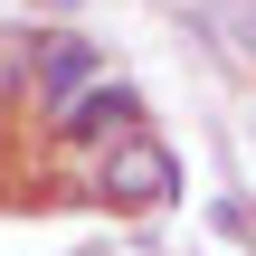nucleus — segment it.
Returning <instances> with one entry per match:
<instances>
[{"instance_id": "obj_5", "label": "nucleus", "mask_w": 256, "mask_h": 256, "mask_svg": "<svg viewBox=\"0 0 256 256\" xmlns=\"http://www.w3.org/2000/svg\"><path fill=\"white\" fill-rule=\"evenodd\" d=\"M247 142H256V133H247Z\"/></svg>"}, {"instance_id": "obj_4", "label": "nucleus", "mask_w": 256, "mask_h": 256, "mask_svg": "<svg viewBox=\"0 0 256 256\" xmlns=\"http://www.w3.org/2000/svg\"><path fill=\"white\" fill-rule=\"evenodd\" d=\"M19 86H28V38H19V28H0V104H10Z\"/></svg>"}, {"instance_id": "obj_3", "label": "nucleus", "mask_w": 256, "mask_h": 256, "mask_svg": "<svg viewBox=\"0 0 256 256\" xmlns=\"http://www.w3.org/2000/svg\"><path fill=\"white\" fill-rule=\"evenodd\" d=\"M95 76H104V48H95V38H76V28H57V38H28V95H38L48 114H57L76 86H95Z\"/></svg>"}, {"instance_id": "obj_2", "label": "nucleus", "mask_w": 256, "mask_h": 256, "mask_svg": "<svg viewBox=\"0 0 256 256\" xmlns=\"http://www.w3.org/2000/svg\"><path fill=\"white\" fill-rule=\"evenodd\" d=\"M142 124V95L124 86V76H95V86H76L66 104H57V142H76V152H104L114 133H133Z\"/></svg>"}, {"instance_id": "obj_1", "label": "nucleus", "mask_w": 256, "mask_h": 256, "mask_svg": "<svg viewBox=\"0 0 256 256\" xmlns=\"http://www.w3.org/2000/svg\"><path fill=\"white\" fill-rule=\"evenodd\" d=\"M95 200H104V209H124V218H162V209L180 200V152H171L152 124L114 133V142L95 152Z\"/></svg>"}]
</instances>
